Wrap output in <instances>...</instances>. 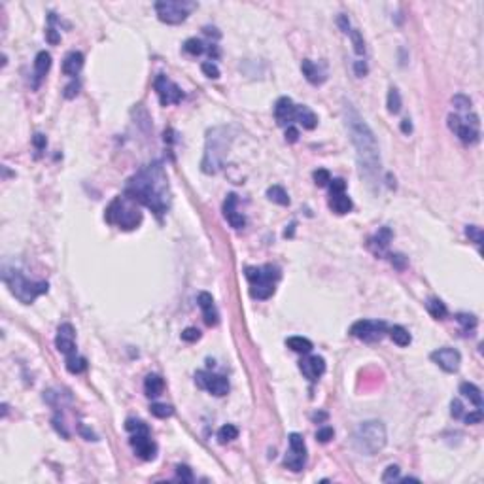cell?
<instances>
[{"instance_id":"1","label":"cell","mask_w":484,"mask_h":484,"mask_svg":"<svg viewBox=\"0 0 484 484\" xmlns=\"http://www.w3.org/2000/svg\"><path fill=\"white\" fill-rule=\"evenodd\" d=\"M161 165H149L127 184L125 195L161 216L168 210V184Z\"/></svg>"},{"instance_id":"2","label":"cell","mask_w":484,"mask_h":484,"mask_svg":"<svg viewBox=\"0 0 484 484\" xmlns=\"http://www.w3.org/2000/svg\"><path fill=\"white\" fill-rule=\"evenodd\" d=\"M344 116H346V129L350 133L352 144L358 149V163L362 168V174L373 178L380 170V154H378L376 138H374L371 127L363 121L360 114L350 104H346V108H344Z\"/></svg>"},{"instance_id":"3","label":"cell","mask_w":484,"mask_h":484,"mask_svg":"<svg viewBox=\"0 0 484 484\" xmlns=\"http://www.w3.org/2000/svg\"><path fill=\"white\" fill-rule=\"evenodd\" d=\"M229 142L231 138L227 135V127H214L208 131L205 157L200 161V170L205 174H216L223 168L225 157L229 154Z\"/></svg>"},{"instance_id":"4","label":"cell","mask_w":484,"mask_h":484,"mask_svg":"<svg viewBox=\"0 0 484 484\" xmlns=\"http://www.w3.org/2000/svg\"><path fill=\"white\" fill-rule=\"evenodd\" d=\"M352 443L362 456H374L386 446V427L378 420L362 422L355 427Z\"/></svg>"},{"instance_id":"5","label":"cell","mask_w":484,"mask_h":484,"mask_svg":"<svg viewBox=\"0 0 484 484\" xmlns=\"http://www.w3.org/2000/svg\"><path fill=\"white\" fill-rule=\"evenodd\" d=\"M106 220L114 223V225H117L119 229L131 231V229H136L142 223V212L133 205V199H129L125 195V197H117L108 207Z\"/></svg>"},{"instance_id":"6","label":"cell","mask_w":484,"mask_h":484,"mask_svg":"<svg viewBox=\"0 0 484 484\" xmlns=\"http://www.w3.org/2000/svg\"><path fill=\"white\" fill-rule=\"evenodd\" d=\"M2 278H4V284L10 288V291L25 304H31L38 295L47 293V288H49L47 282H31V280H27L19 271H4V276Z\"/></svg>"},{"instance_id":"7","label":"cell","mask_w":484,"mask_h":484,"mask_svg":"<svg viewBox=\"0 0 484 484\" xmlns=\"http://www.w3.org/2000/svg\"><path fill=\"white\" fill-rule=\"evenodd\" d=\"M195 8L191 2H180V0H161L155 4V12L159 21L167 25H180L187 19L189 12Z\"/></svg>"},{"instance_id":"8","label":"cell","mask_w":484,"mask_h":484,"mask_svg":"<svg viewBox=\"0 0 484 484\" xmlns=\"http://www.w3.org/2000/svg\"><path fill=\"white\" fill-rule=\"evenodd\" d=\"M386 333V323L378 320H360L350 327V335L365 342L380 341Z\"/></svg>"},{"instance_id":"9","label":"cell","mask_w":484,"mask_h":484,"mask_svg":"<svg viewBox=\"0 0 484 484\" xmlns=\"http://www.w3.org/2000/svg\"><path fill=\"white\" fill-rule=\"evenodd\" d=\"M154 87H155V91H157L159 103H161L163 106H168V104H178L182 100V97H184V93H182L180 87H178L174 82H170V80H168L165 74H159V76L155 78Z\"/></svg>"},{"instance_id":"10","label":"cell","mask_w":484,"mask_h":484,"mask_svg":"<svg viewBox=\"0 0 484 484\" xmlns=\"http://www.w3.org/2000/svg\"><path fill=\"white\" fill-rule=\"evenodd\" d=\"M195 382H197L199 388L208 390V392L212 395H216V397H221V395H225L227 392H229V382H227L225 376H220V374L199 371V373L195 374Z\"/></svg>"},{"instance_id":"11","label":"cell","mask_w":484,"mask_h":484,"mask_svg":"<svg viewBox=\"0 0 484 484\" xmlns=\"http://www.w3.org/2000/svg\"><path fill=\"white\" fill-rule=\"evenodd\" d=\"M448 127H450L452 133H456L458 138L464 144H477L478 138H480V133H478V127H473L471 123L464 121L460 116H454L450 114L448 116Z\"/></svg>"},{"instance_id":"12","label":"cell","mask_w":484,"mask_h":484,"mask_svg":"<svg viewBox=\"0 0 484 484\" xmlns=\"http://www.w3.org/2000/svg\"><path fill=\"white\" fill-rule=\"evenodd\" d=\"M429 358L446 373H456L460 369V363H462V354L456 348H448V346L431 352Z\"/></svg>"},{"instance_id":"13","label":"cell","mask_w":484,"mask_h":484,"mask_svg":"<svg viewBox=\"0 0 484 484\" xmlns=\"http://www.w3.org/2000/svg\"><path fill=\"white\" fill-rule=\"evenodd\" d=\"M131 446L135 448L136 456H140L142 460H154L155 452H157V446L151 439H149L148 431L144 433H133L131 437Z\"/></svg>"},{"instance_id":"14","label":"cell","mask_w":484,"mask_h":484,"mask_svg":"<svg viewBox=\"0 0 484 484\" xmlns=\"http://www.w3.org/2000/svg\"><path fill=\"white\" fill-rule=\"evenodd\" d=\"M55 346L61 354L70 355L76 352V344H74V327L70 323H63L59 325L57 337H55Z\"/></svg>"},{"instance_id":"15","label":"cell","mask_w":484,"mask_h":484,"mask_svg":"<svg viewBox=\"0 0 484 484\" xmlns=\"http://www.w3.org/2000/svg\"><path fill=\"white\" fill-rule=\"evenodd\" d=\"M299 367H301L303 374L309 378V380L314 382L325 373V360H323L322 355H309V358L301 360Z\"/></svg>"},{"instance_id":"16","label":"cell","mask_w":484,"mask_h":484,"mask_svg":"<svg viewBox=\"0 0 484 484\" xmlns=\"http://www.w3.org/2000/svg\"><path fill=\"white\" fill-rule=\"evenodd\" d=\"M295 104L290 97H280L274 104V117H276L278 125H288L290 121L295 119Z\"/></svg>"},{"instance_id":"17","label":"cell","mask_w":484,"mask_h":484,"mask_svg":"<svg viewBox=\"0 0 484 484\" xmlns=\"http://www.w3.org/2000/svg\"><path fill=\"white\" fill-rule=\"evenodd\" d=\"M197 301H199V307L202 309V314H205V322H207V325H216V323H218V310H216V307H214L212 295L207 293V291H200Z\"/></svg>"},{"instance_id":"18","label":"cell","mask_w":484,"mask_h":484,"mask_svg":"<svg viewBox=\"0 0 484 484\" xmlns=\"http://www.w3.org/2000/svg\"><path fill=\"white\" fill-rule=\"evenodd\" d=\"M82 66H84V55L80 52H70L63 61V72L66 76H78Z\"/></svg>"},{"instance_id":"19","label":"cell","mask_w":484,"mask_h":484,"mask_svg":"<svg viewBox=\"0 0 484 484\" xmlns=\"http://www.w3.org/2000/svg\"><path fill=\"white\" fill-rule=\"evenodd\" d=\"M295 119H297L299 125H303V129L307 131L316 129V125H318L316 114L310 110V108H307V106H297V108H295Z\"/></svg>"},{"instance_id":"20","label":"cell","mask_w":484,"mask_h":484,"mask_svg":"<svg viewBox=\"0 0 484 484\" xmlns=\"http://www.w3.org/2000/svg\"><path fill=\"white\" fill-rule=\"evenodd\" d=\"M329 207L335 214L344 216V214H348L350 210H352L354 205H352V199H350L346 193H337V195H331Z\"/></svg>"},{"instance_id":"21","label":"cell","mask_w":484,"mask_h":484,"mask_svg":"<svg viewBox=\"0 0 484 484\" xmlns=\"http://www.w3.org/2000/svg\"><path fill=\"white\" fill-rule=\"evenodd\" d=\"M163 388H165V382L159 374H148L146 380H144V392L148 397H157V395L163 394Z\"/></svg>"},{"instance_id":"22","label":"cell","mask_w":484,"mask_h":484,"mask_svg":"<svg viewBox=\"0 0 484 484\" xmlns=\"http://www.w3.org/2000/svg\"><path fill=\"white\" fill-rule=\"evenodd\" d=\"M304 464H307V454H301V452H295V450H291V448H290V452L286 454V458H284L286 467H288L290 471L297 473V471H301V469H303Z\"/></svg>"},{"instance_id":"23","label":"cell","mask_w":484,"mask_h":484,"mask_svg":"<svg viewBox=\"0 0 484 484\" xmlns=\"http://www.w3.org/2000/svg\"><path fill=\"white\" fill-rule=\"evenodd\" d=\"M52 68V55L47 52H40L36 55V61H34V70H36V80H42V78L47 74V70Z\"/></svg>"},{"instance_id":"24","label":"cell","mask_w":484,"mask_h":484,"mask_svg":"<svg viewBox=\"0 0 484 484\" xmlns=\"http://www.w3.org/2000/svg\"><path fill=\"white\" fill-rule=\"evenodd\" d=\"M460 394H464L465 397L471 401L473 405H477L478 409L482 407V395H480V390H478L475 384H471V382H464V384L460 386Z\"/></svg>"},{"instance_id":"25","label":"cell","mask_w":484,"mask_h":484,"mask_svg":"<svg viewBox=\"0 0 484 484\" xmlns=\"http://www.w3.org/2000/svg\"><path fill=\"white\" fill-rule=\"evenodd\" d=\"M390 337H392V341L397 344V346H409L411 344V341H413V337H411V333H409L403 325H394V327H390Z\"/></svg>"},{"instance_id":"26","label":"cell","mask_w":484,"mask_h":484,"mask_svg":"<svg viewBox=\"0 0 484 484\" xmlns=\"http://www.w3.org/2000/svg\"><path fill=\"white\" fill-rule=\"evenodd\" d=\"M301 70H303L304 78L309 80L310 84H322L323 78L320 76V70H318V66L312 63V61H309V59H304L303 63H301Z\"/></svg>"},{"instance_id":"27","label":"cell","mask_w":484,"mask_h":484,"mask_svg":"<svg viewBox=\"0 0 484 484\" xmlns=\"http://www.w3.org/2000/svg\"><path fill=\"white\" fill-rule=\"evenodd\" d=\"M272 293H274L272 282H258V284H252V288H250V295L253 299H269Z\"/></svg>"},{"instance_id":"28","label":"cell","mask_w":484,"mask_h":484,"mask_svg":"<svg viewBox=\"0 0 484 484\" xmlns=\"http://www.w3.org/2000/svg\"><path fill=\"white\" fill-rule=\"evenodd\" d=\"M286 344H288V348H291L297 354H309L312 350V342L309 339H304V337H290L286 341Z\"/></svg>"},{"instance_id":"29","label":"cell","mask_w":484,"mask_h":484,"mask_svg":"<svg viewBox=\"0 0 484 484\" xmlns=\"http://www.w3.org/2000/svg\"><path fill=\"white\" fill-rule=\"evenodd\" d=\"M267 197H269V200L276 202V205H280V207L290 205V197H288V193H286L284 187H280V186L269 187V189H267Z\"/></svg>"},{"instance_id":"30","label":"cell","mask_w":484,"mask_h":484,"mask_svg":"<svg viewBox=\"0 0 484 484\" xmlns=\"http://www.w3.org/2000/svg\"><path fill=\"white\" fill-rule=\"evenodd\" d=\"M85 367H87L85 358H82V355H76V352L66 358V369H68V373L80 374V373H84Z\"/></svg>"},{"instance_id":"31","label":"cell","mask_w":484,"mask_h":484,"mask_svg":"<svg viewBox=\"0 0 484 484\" xmlns=\"http://www.w3.org/2000/svg\"><path fill=\"white\" fill-rule=\"evenodd\" d=\"M237 437H239V427L233 426V424H225V426H221L220 431H218V441H220L221 445L231 443V441H235Z\"/></svg>"},{"instance_id":"32","label":"cell","mask_w":484,"mask_h":484,"mask_svg":"<svg viewBox=\"0 0 484 484\" xmlns=\"http://www.w3.org/2000/svg\"><path fill=\"white\" fill-rule=\"evenodd\" d=\"M427 310H429V314H431L435 320H443V318H446V314H448V310H446L445 303H443L441 299H429V301H427Z\"/></svg>"},{"instance_id":"33","label":"cell","mask_w":484,"mask_h":484,"mask_svg":"<svg viewBox=\"0 0 484 484\" xmlns=\"http://www.w3.org/2000/svg\"><path fill=\"white\" fill-rule=\"evenodd\" d=\"M388 112L390 114H399L401 110V95L399 91L395 89V87H392V89L388 91Z\"/></svg>"},{"instance_id":"34","label":"cell","mask_w":484,"mask_h":484,"mask_svg":"<svg viewBox=\"0 0 484 484\" xmlns=\"http://www.w3.org/2000/svg\"><path fill=\"white\" fill-rule=\"evenodd\" d=\"M149 413L154 414L155 418H168V416L174 414V409L170 407V405H167V403H154V405L149 407Z\"/></svg>"},{"instance_id":"35","label":"cell","mask_w":484,"mask_h":484,"mask_svg":"<svg viewBox=\"0 0 484 484\" xmlns=\"http://www.w3.org/2000/svg\"><path fill=\"white\" fill-rule=\"evenodd\" d=\"M184 49H186L189 55H195V57H197V55H200V53L205 52V44L197 38H189V40H186Z\"/></svg>"},{"instance_id":"36","label":"cell","mask_w":484,"mask_h":484,"mask_svg":"<svg viewBox=\"0 0 484 484\" xmlns=\"http://www.w3.org/2000/svg\"><path fill=\"white\" fill-rule=\"evenodd\" d=\"M290 448L295 452H301V454H307V445H304V439L299 435V433H290Z\"/></svg>"},{"instance_id":"37","label":"cell","mask_w":484,"mask_h":484,"mask_svg":"<svg viewBox=\"0 0 484 484\" xmlns=\"http://www.w3.org/2000/svg\"><path fill=\"white\" fill-rule=\"evenodd\" d=\"M225 218H227V221L231 223V227H235V229H242V227L246 225V218L242 216V214L237 212V210L225 212Z\"/></svg>"},{"instance_id":"38","label":"cell","mask_w":484,"mask_h":484,"mask_svg":"<svg viewBox=\"0 0 484 484\" xmlns=\"http://www.w3.org/2000/svg\"><path fill=\"white\" fill-rule=\"evenodd\" d=\"M312 178H314V184H316L318 187H325L331 182L329 170H325V168H318V170H314Z\"/></svg>"},{"instance_id":"39","label":"cell","mask_w":484,"mask_h":484,"mask_svg":"<svg viewBox=\"0 0 484 484\" xmlns=\"http://www.w3.org/2000/svg\"><path fill=\"white\" fill-rule=\"evenodd\" d=\"M465 235H467V237H469V239H471L477 246L482 244L484 235H482V229H480V227H477V225H467V227H465Z\"/></svg>"},{"instance_id":"40","label":"cell","mask_w":484,"mask_h":484,"mask_svg":"<svg viewBox=\"0 0 484 484\" xmlns=\"http://www.w3.org/2000/svg\"><path fill=\"white\" fill-rule=\"evenodd\" d=\"M350 38L354 44V52L358 55H363L365 53V42H363V36L360 34V31H350Z\"/></svg>"},{"instance_id":"41","label":"cell","mask_w":484,"mask_h":484,"mask_svg":"<svg viewBox=\"0 0 484 484\" xmlns=\"http://www.w3.org/2000/svg\"><path fill=\"white\" fill-rule=\"evenodd\" d=\"M176 478L182 480V482L191 484L193 482V473H191V469H189L187 465H178V467H176Z\"/></svg>"},{"instance_id":"42","label":"cell","mask_w":484,"mask_h":484,"mask_svg":"<svg viewBox=\"0 0 484 484\" xmlns=\"http://www.w3.org/2000/svg\"><path fill=\"white\" fill-rule=\"evenodd\" d=\"M200 70L205 72V76L212 78V80H218V78H220V68H218V65L212 63V61L202 63V65H200Z\"/></svg>"},{"instance_id":"43","label":"cell","mask_w":484,"mask_h":484,"mask_svg":"<svg viewBox=\"0 0 484 484\" xmlns=\"http://www.w3.org/2000/svg\"><path fill=\"white\" fill-rule=\"evenodd\" d=\"M125 429H127V431H133V433H144V431H148V426H146L144 422H140V420L129 418L127 422H125Z\"/></svg>"},{"instance_id":"44","label":"cell","mask_w":484,"mask_h":484,"mask_svg":"<svg viewBox=\"0 0 484 484\" xmlns=\"http://www.w3.org/2000/svg\"><path fill=\"white\" fill-rule=\"evenodd\" d=\"M399 473L401 469L397 465H390L386 467V471L382 475V482H394V480H399Z\"/></svg>"},{"instance_id":"45","label":"cell","mask_w":484,"mask_h":484,"mask_svg":"<svg viewBox=\"0 0 484 484\" xmlns=\"http://www.w3.org/2000/svg\"><path fill=\"white\" fill-rule=\"evenodd\" d=\"M452 104H454L458 110H469V108H471V98L465 97V95H454V97H452Z\"/></svg>"},{"instance_id":"46","label":"cell","mask_w":484,"mask_h":484,"mask_svg":"<svg viewBox=\"0 0 484 484\" xmlns=\"http://www.w3.org/2000/svg\"><path fill=\"white\" fill-rule=\"evenodd\" d=\"M390 239H392V231L388 229V227H382L380 231H378V235H376V244H378V248H386L388 242H390Z\"/></svg>"},{"instance_id":"47","label":"cell","mask_w":484,"mask_h":484,"mask_svg":"<svg viewBox=\"0 0 484 484\" xmlns=\"http://www.w3.org/2000/svg\"><path fill=\"white\" fill-rule=\"evenodd\" d=\"M333 437H335V431H333V427H329V426L320 427L316 433V439L320 441V443H329Z\"/></svg>"},{"instance_id":"48","label":"cell","mask_w":484,"mask_h":484,"mask_svg":"<svg viewBox=\"0 0 484 484\" xmlns=\"http://www.w3.org/2000/svg\"><path fill=\"white\" fill-rule=\"evenodd\" d=\"M200 339V331L197 327H187V329L182 331V341L186 342H195Z\"/></svg>"},{"instance_id":"49","label":"cell","mask_w":484,"mask_h":484,"mask_svg":"<svg viewBox=\"0 0 484 484\" xmlns=\"http://www.w3.org/2000/svg\"><path fill=\"white\" fill-rule=\"evenodd\" d=\"M462 325H464L465 329H473L475 325H477V318L473 316V314H458V318H456Z\"/></svg>"},{"instance_id":"50","label":"cell","mask_w":484,"mask_h":484,"mask_svg":"<svg viewBox=\"0 0 484 484\" xmlns=\"http://www.w3.org/2000/svg\"><path fill=\"white\" fill-rule=\"evenodd\" d=\"M329 189H331V195L344 193V189H346V182L341 180V178H335V180L329 182Z\"/></svg>"},{"instance_id":"51","label":"cell","mask_w":484,"mask_h":484,"mask_svg":"<svg viewBox=\"0 0 484 484\" xmlns=\"http://www.w3.org/2000/svg\"><path fill=\"white\" fill-rule=\"evenodd\" d=\"M450 413H452V416L454 418H462V414H464V405H462V401L460 399H454L450 403Z\"/></svg>"},{"instance_id":"52","label":"cell","mask_w":484,"mask_h":484,"mask_svg":"<svg viewBox=\"0 0 484 484\" xmlns=\"http://www.w3.org/2000/svg\"><path fill=\"white\" fill-rule=\"evenodd\" d=\"M482 422V411L477 409L475 413H469L465 416V424H480Z\"/></svg>"},{"instance_id":"53","label":"cell","mask_w":484,"mask_h":484,"mask_svg":"<svg viewBox=\"0 0 484 484\" xmlns=\"http://www.w3.org/2000/svg\"><path fill=\"white\" fill-rule=\"evenodd\" d=\"M354 72H355V76H358V78H363V76H365V74L369 72L367 63H365V61H355Z\"/></svg>"},{"instance_id":"54","label":"cell","mask_w":484,"mask_h":484,"mask_svg":"<svg viewBox=\"0 0 484 484\" xmlns=\"http://www.w3.org/2000/svg\"><path fill=\"white\" fill-rule=\"evenodd\" d=\"M286 140L290 144H295L299 140V131L295 129V127L288 125V129H286Z\"/></svg>"},{"instance_id":"55","label":"cell","mask_w":484,"mask_h":484,"mask_svg":"<svg viewBox=\"0 0 484 484\" xmlns=\"http://www.w3.org/2000/svg\"><path fill=\"white\" fill-rule=\"evenodd\" d=\"M78 91H80V84H78V82H72V84H68L65 87V97L74 98L78 95Z\"/></svg>"},{"instance_id":"56","label":"cell","mask_w":484,"mask_h":484,"mask_svg":"<svg viewBox=\"0 0 484 484\" xmlns=\"http://www.w3.org/2000/svg\"><path fill=\"white\" fill-rule=\"evenodd\" d=\"M33 144L36 149H44L45 144H47V140H45V136L42 135V133H36V135L33 136Z\"/></svg>"},{"instance_id":"57","label":"cell","mask_w":484,"mask_h":484,"mask_svg":"<svg viewBox=\"0 0 484 484\" xmlns=\"http://www.w3.org/2000/svg\"><path fill=\"white\" fill-rule=\"evenodd\" d=\"M45 38H47V42L53 45L61 42V36H59V33L55 31V29H47V31H45Z\"/></svg>"},{"instance_id":"58","label":"cell","mask_w":484,"mask_h":484,"mask_svg":"<svg viewBox=\"0 0 484 484\" xmlns=\"http://www.w3.org/2000/svg\"><path fill=\"white\" fill-rule=\"evenodd\" d=\"M53 427H55V429H57V431L61 433L65 439H68V431H66V427L63 426V422H61L59 418H53Z\"/></svg>"},{"instance_id":"59","label":"cell","mask_w":484,"mask_h":484,"mask_svg":"<svg viewBox=\"0 0 484 484\" xmlns=\"http://www.w3.org/2000/svg\"><path fill=\"white\" fill-rule=\"evenodd\" d=\"M339 27L342 29V33H346V34H350V31H352V29H350V21L346 15H341V17H339Z\"/></svg>"},{"instance_id":"60","label":"cell","mask_w":484,"mask_h":484,"mask_svg":"<svg viewBox=\"0 0 484 484\" xmlns=\"http://www.w3.org/2000/svg\"><path fill=\"white\" fill-rule=\"evenodd\" d=\"M392 263L397 265V269H405V258H403V256H399V253L392 256Z\"/></svg>"},{"instance_id":"61","label":"cell","mask_w":484,"mask_h":484,"mask_svg":"<svg viewBox=\"0 0 484 484\" xmlns=\"http://www.w3.org/2000/svg\"><path fill=\"white\" fill-rule=\"evenodd\" d=\"M401 131H403L405 135H411V133H413V123H411V119H403V121H401Z\"/></svg>"},{"instance_id":"62","label":"cell","mask_w":484,"mask_h":484,"mask_svg":"<svg viewBox=\"0 0 484 484\" xmlns=\"http://www.w3.org/2000/svg\"><path fill=\"white\" fill-rule=\"evenodd\" d=\"M80 431H82V433L85 435V437H87V441H97V435H95L93 431H89V429H87L85 426L80 427Z\"/></svg>"}]
</instances>
